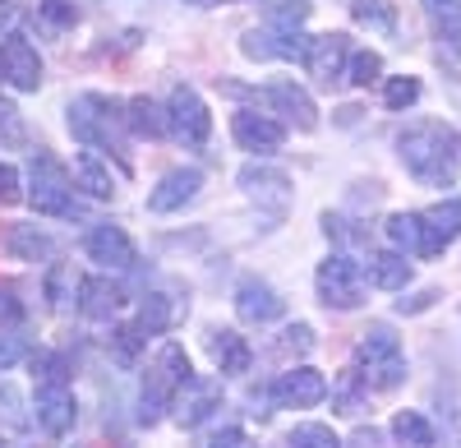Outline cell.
I'll list each match as a JSON object with an SVG mask.
<instances>
[{
  "label": "cell",
  "mask_w": 461,
  "mask_h": 448,
  "mask_svg": "<svg viewBox=\"0 0 461 448\" xmlns=\"http://www.w3.org/2000/svg\"><path fill=\"white\" fill-rule=\"evenodd\" d=\"M397 153L406 162V171L420 180V185H434V190H443V185L456 180V158H461V139L438 125V121H420L411 130L397 134Z\"/></svg>",
  "instance_id": "cell-1"
},
{
  "label": "cell",
  "mask_w": 461,
  "mask_h": 448,
  "mask_svg": "<svg viewBox=\"0 0 461 448\" xmlns=\"http://www.w3.org/2000/svg\"><path fill=\"white\" fill-rule=\"evenodd\" d=\"M194 379V365H189V356H185V347L180 343H167L162 352H158V361H152V370L143 375V398H139V421L143 425H152L167 407L176 402V393Z\"/></svg>",
  "instance_id": "cell-2"
},
{
  "label": "cell",
  "mask_w": 461,
  "mask_h": 448,
  "mask_svg": "<svg viewBox=\"0 0 461 448\" xmlns=\"http://www.w3.org/2000/svg\"><path fill=\"white\" fill-rule=\"evenodd\" d=\"M356 375H360L365 389H374V393H393V389L406 379L402 343H397L383 324H374L369 333H360V343H356Z\"/></svg>",
  "instance_id": "cell-3"
},
{
  "label": "cell",
  "mask_w": 461,
  "mask_h": 448,
  "mask_svg": "<svg viewBox=\"0 0 461 448\" xmlns=\"http://www.w3.org/2000/svg\"><path fill=\"white\" fill-rule=\"evenodd\" d=\"M121 125H125V116H121V111H115L106 97H97V93H84V97L69 102V134L84 139V143H93V148H106V153H115V158L125 162Z\"/></svg>",
  "instance_id": "cell-4"
},
{
  "label": "cell",
  "mask_w": 461,
  "mask_h": 448,
  "mask_svg": "<svg viewBox=\"0 0 461 448\" xmlns=\"http://www.w3.org/2000/svg\"><path fill=\"white\" fill-rule=\"evenodd\" d=\"M32 208L51 213V217H84V204L74 199V176L51 158V153H32Z\"/></svg>",
  "instance_id": "cell-5"
},
{
  "label": "cell",
  "mask_w": 461,
  "mask_h": 448,
  "mask_svg": "<svg viewBox=\"0 0 461 448\" xmlns=\"http://www.w3.org/2000/svg\"><path fill=\"white\" fill-rule=\"evenodd\" d=\"M319 301L328 310H356L360 306V296H365V278L356 269V259H346V254H332L319 264Z\"/></svg>",
  "instance_id": "cell-6"
},
{
  "label": "cell",
  "mask_w": 461,
  "mask_h": 448,
  "mask_svg": "<svg viewBox=\"0 0 461 448\" xmlns=\"http://www.w3.org/2000/svg\"><path fill=\"white\" fill-rule=\"evenodd\" d=\"M167 121H171V134H176L180 143H189V148L208 143V134H212V116H208V106H203V97H199L194 88H189V84H180V88L171 93Z\"/></svg>",
  "instance_id": "cell-7"
},
{
  "label": "cell",
  "mask_w": 461,
  "mask_h": 448,
  "mask_svg": "<svg viewBox=\"0 0 461 448\" xmlns=\"http://www.w3.org/2000/svg\"><path fill=\"white\" fill-rule=\"evenodd\" d=\"M461 236V199H443L429 213H420V259H438Z\"/></svg>",
  "instance_id": "cell-8"
},
{
  "label": "cell",
  "mask_w": 461,
  "mask_h": 448,
  "mask_svg": "<svg viewBox=\"0 0 461 448\" xmlns=\"http://www.w3.org/2000/svg\"><path fill=\"white\" fill-rule=\"evenodd\" d=\"M346 65H351V37L341 32H323V37H310V51H304V69L314 74L319 84H341L346 79Z\"/></svg>",
  "instance_id": "cell-9"
},
{
  "label": "cell",
  "mask_w": 461,
  "mask_h": 448,
  "mask_svg": "<svg viewBox=\"0 0 461 448\" xmlns=\"http://www.w3.org/2000/svg\"><path fill=\"white\" fill-rule=\"evenodd\" d=\"M217 407H221V384L208 379V375H194V379L176 393L171 412H176V421H180L185 430H194V425H203V421L217 412Z\"/></svg>",
  "instance_id": "cell-10"
},
{
  "label": "cell",
  "mask_w": 461,
  "mask_h": 448,
  "mask_svg": "<svg viewBox=\"0 0 461 448\" xmlns=\"http://www.w3.org/2000/svg\"><path fill=\"white\" fill-rule=\"evenodd\" d=\"M240 51L249 60H304L310 51V37L300 32H277V28H249L240 37Z\"/></svg>",
  "instance_id": "cell-11"
},
{
  "label": "cell",
  "mask_w": 461,
  "mask_h": 448,
  "mask_svg": "<svg viewBox=\"0 0 461 448\" xmlns=\"http://www.w3.org/2000/svg\"><path fill=\"white\" fill-rule=\"evenodd\" d=\"M258 102H263V106H273L277 116H286V121L300 125V130H314V125H319V106H314V97L304 93V88H295V84H286V79L267 84V88L258 93Z\"/></svg>",
  "instance_id": "cell-12"
},
{
  "label": "cell",
  "mask_w": 461,
  "mask_h": 448,
  "mask_svg": "<svg viewBox=\"0 0 461 448\" xmlns=\"http://www.w3.org/2000/svg\"><path fill=\"white\" fill-rule=\"evenodd\" d=\"M84 250H88V259L93 264H102V269H130L134 264V245H130V236L115 227V222H97V227L84 236Z\"/></svg>",
  "instance_id": "cell-13"
},
{
  "label": "cell",
  "mask_w": 461,
  "mask_h": 448,
  "mask_svg": "<svg viewBox=\"0 0 461 448\" xmlns=\"http://www.w3.org/2000/svg\"><path fill=\"white\" fill-rule=\"evenodd\" d=\"M323 398H328V379L310 365H291L273 384V402H282V407H319Z\"/></svg>",
  "instance_id": "cell-14"
},
{
  "label": "cell",
  "mask_w": 461,
  "mask_h": 448,
  "mask_svg": "<svg viewBox=\"0 0 461 448\" xmlns=\"http://www.w3.org/2000/svg\"><path fill=\"white\" fill-rule=\"evenodd\" d=\"M230 134H236L240 148H249V153H277L286 130L273 121V116H258V111H236L230 116Z\"/></svg>",
  "instance_id": "cell-15"
},
{
  "label": "cell",
  "mask_w": 461,
  "mask_h": 448,
  "mask_svg": "<svg viewBox=\"0 0 461 448\" xmlns=\"http://www.w3.org/2000/svg\"><path fill=\"white\" fill-rule=\"evenodd\" d=\"M236 315H240L245 324H273V319L286 315V301H282V296L267 287V282L245 278V282L236 287Z\"/></svg>",
  "instance_id": "cell-16"
},
{
  "label": "cell",
  "mask_w": 461,
  "mask_h": 448,
  "mask_svg": "<svg viewBox=\"0 0 461 448\" xmlns=\"http://www.w3.org/2000/svg\"><path fill=\"white\" fill-rule=\"evenodd\" d=\"M0 69H5V79L19 93H37V84H42V60H37V51L23 37H10V42L0 47Z\"/></svg>",
  "instance_id": "cell-17"
},
{
  "label": "cell",
  "mask_w": 461,
  "mask_h": 448,
  "mask_svg": "<svg viewBox=\"0 0 461 448\" xmlns=\"http://www.w3.org/2000/svg\"><path fill=\"white\" fill-rule=\"evenodd\" d=\"M199 185H203V176L194 167H176V171H167L158 180V190L148 195V208L152 213H176V208H185L189 199L199 195Z\"/></svg>",
  "instance_id": "cell-18"
},
{
  "label": "cell",
  "mask_w": 461,
  "mask_h": 448,
  "mask_svg": "<svg viewBox=\"0 0 461 448\" xmlns=\"http://www.w3.org/2000/svg\"><path fill=\"white\" fill-rule=\"evenodd\" d=\"M240 190L267 208H286L291 204V176L273 171V167H245L240 171Z\"/></svg>",
  "instance_id": "cell-19"
},
{
  "label": "cell",
  "mask_w": 461,
  "mask_h": 448,
  "mask_svg": "<svg viewBox=\"0 0 461 448\" xmlns=\"http://www.w3.org/2000/svg\"><path fill=\"white\" fill-rule=\"evenodd\" d=\"M74 416H79V407H74L69 389H37V425L47 434H65Z\"/></svg>",
  "instance_id": "cell-20"
},
{
  "label": "cell",
  "mask_w": 461,
  "mask_h": 448,
  "mask_svg": "<svg viewBox=\"0 0 461 448\" xmlns=\"http://www.w3.org/2000/svg\"><path fill=\"white\" fill-rule=\"evenodd\" d=\"M208 352H212V361H217L221 375H245L249 361H254L249 343L240 338V333H230V328H217V333H212V338H208Z\"/></svg>",
  "instance_id": "cell-21"
},
{
  "label": "cell",
  "mask_w": 461,
  "mask_h": 448,
  "mask_svg": "<svg viewBox=\"0 0 461 448\" xmlns=\"http://www.w3.org/2000/svg\"><path fill=\"white\" fill-rule=\"evenodd\" d=\"M0 245H5L10 254H19V259H47L51 250H56V241L47 236V232H37V227H23V222H10L5 227V236H0Z\"/></svg>",
  "instance_id": "cell-22"
},
{
  "label": "cell",
  "mask_w": 461,
  "mask_h": 448,
  "mask_svg": "<svg viewBox=\"0 0 461 448\" xmlns=\"http://www.w3.org/2000/svg\"><path fill=\"white\" fill-rule=\"evenodd\" d=\"M79 310L88 319H111L115 310H121V287H111L106 278H88L79 287Z\"/></svg>",
  "instance_id": "cell-23"
},
{
  "label": "cell",
  "mask_w": 461,
  "mask_h": 448,
  "mask_svg": "<svg viewBox=\"0 0 461 448\" xmlns=\"http://www.w3.org/2000/svg\"><path fill=\"white\" fill-rule=\"evenodd\" d=\"M369 282L383 287V291H402L411 282V264H406V254L397 250H383V254H369Z\"/></svg>",
  "instance_id": "cell-24"
},
{
  "label": "cell",
  "mask_w": 461,
  "mask_h": 448,
  "mask_svg": "<svg viewBox=\"0 0 461 448\" xmlns=\"http://www.w3.org/2000/svg\"><path fill=\"white\" fill-rule=\"evenodd\" d=\"M74 185H79V190H88L93 199H111V195H115L111 167H106L97 153H84L79 162H74Z\"/></svg>",
  "instance_id": "cell-25"
},
{
  "label": "cell",
  "mask_w": 461,
  "mask_h": 448,
  "mask_svg": "<svg viewBox=\"0 0 461 448\" xmlns=\"http://www.w3.org/2000/svg\"><path fill=\"white\" fill-rule=\"evenodd\" d=\"M310 352H314V328L310 324H291L282 338L267 347V356H273L277 365H295L300 356H310Z\"/></svg>",
  "instance_id": "cell-26"
},
{
  "label": "cell",
  "mask_w": 461,
  "mask_h": 448,
  "mask_svg": "<svg viewBox=\"0 0 461 448\" xmlns=\"http://www.w3.org/2000/svg\"><path fill=\"white\" fill-rule=\"evenodd\" d=\"M32 19H37V28H42V32L56 37V32L79 23V5H74V0H32Z\"/></svg>",
  "instance_id": "cell-27"
},
{
  "label": "cell",
  "mask_w": 461,
  "mask_h": 448,
  "mask_svg": "<svg viewBox=\"0 0 461 448\" xmlns=\"http://www.w3.org/2000/svg\"><path fill=\"white\" fill-rule=\"evenodd\" d=\"M130 116H125V125L134 130V134H148V139H158V134H167L171 130V121L162 116V106L158 102H152V97H134L130 106Z\"/></svg>",
  "instance_id": "cell-28"
},
{
  "label": "cell",
  "mask_w": 461,
  "mask_h": 448,
  "mask_svg": "<svg viewBox=\"0 0 461 448\" xmlns=\"http://www.w3.org/2000/svg\"><path fill=\"white\" fill-rule=\"evenodd\" d=\"M393 434H397V448H434V425L420 412H397Z\"/></svg>",
  "instance_id": "cell-29"
},
{
  "label": "cell",
  "mask_w": 461,
  "mask_h": 448,
  "mask_svg": "<svg viewBox=\"0 0 461 448\" xmlns=\"http://www.w3.org/2000/svg\"><path fill=\"white\" fill-rule=\"evenodd\" d=\"M171 319H176L171 296L148 291V296H143V306H139V328H143V333H167V328H171Z\"/></svg>",
  "instance_id": "cell-30"
},
{
  "label": "cell",
  "mask_w": 461,
  "mask_h": 448,
  "mask_svg": "<svg viewBox=\"0 0 461 448\" xmlns=\"http://www.w3.org/2000/svg\"><path fill=\"white\" fill-rule=\"evenodd\" d=\"M351 19H356L360 28H374V32H393V28H397L393 0H356V5H351Z\"/></svg>",
  "instance_id": "cell-31"
},
{
  "label": "cell",
  "mask_w": 461,
  "mask_h": 448,
  "mask_svg": "<svg viewBox=\"0 0 461 448\" xmlns=\"http://www.w3.org/2000/svg\"><path fill=\"white\" fill-rule=\"evenodd\" d=\"M32 375H37V389H69V361L60 352H37Z\"/></svg>",
  "instance_id": "cell-32"
},
{
  "label": "cell",
  "mask_w": 461,
  "mask_h": 448,
  "mask_svg": "<svg viewBox=\"0 0 461 448\" xmlns=\"http://www.w3.org/2000/svg\"><path fill=\"white\" fill-rule=\"evenodd\" d=\"M365 379L356 375V370H351V375H341V384H337V412L341 416H360L365 412V402H369V389H360Z\"/></svg>",
  "instance_id": "cell-33"
},
{
  "label": "cell",
  "mask_w": 461,
  "mask_h": 448,
  "mask_svg": "<svg viewBox=\"0 0 461 448\" xmlns=\"http://www.w3.org/2000/svg\"><path fill=\"white\" fill-rule=\"evenodd\" d=\"M304 19H310V5H304V0H277V5L267 10V28H277V32H295Z\"/></svg>",
  "instance_id": "cell-34"
},
{
  "label": "cell",
  "mask_w": 461,
  "mask_h": 448,
  "mask_svg": "<svg viewBox=\"0 0 461 448\" xmlns=\"http://www.w3.org/2000/svg\"><path fill=\"white\" fill-rule=\"evenodd\" d=\"M378 74H383V60H378L374 51H351V65H346V84L369 88V84H378Z\"/></svg>",
  "instance_id": "cell-35"
},
{
  "label": "cell",
  "mask_w": 461,
  "mask_h": 448,
  "mask_svg": "<svg viewBox=\"0 0 461 448\" xmlns=\"http://www.w3.org/2000/svg\"><path fill=\"white\" fill-rule=\"evenodd\" d=\"M79 287H84V282L60 264V269H51V278H47V301H51L56 310H69V301H74V291H79Z\"/></svg>",
  "instance_id": "cell-36"
},
{
  "label": "cell",
  "mask_w": 461,
  "mask_h": 448,
  "mask_svg": "<svg viewBox=\"0 0 461 448\" xmlns=\"http://www.w3.org/2000/svg\"><path fill=\"white\" fill-rule=\"evenodd\" d=\"M388 241L402 250H420V213H393L388 217Z\"/></svg>",
  "instance_id": "cell-37"
},
{
  "label": "cell",
  "mask_w": 461,
  "mask_h": 448,
  "mask_svg": "<svg viewBox=\"0 0 461 448\" xmlns=\"http://www.w3.org/2000/svg\"><path fill=\"white\" fill-rule=\"evenodd\" d=\"M286 448H341V439L328 425H295L286 434Z\"/></svg>",
  "instance_id": "cell-38"
},
{
  "label": "cell",
  "mask_w": 461,
  "mask_h": 448,
  "mask_svg": "<svg viewBox=\"0 0 461 448\" xmlns=\"http://www.w3.org/2000/svg\"><path fill=\"white\" fill-rule=\"evenodd\" d=\"M415 97H420V79H411V74H402V79H388V84H383V102H388L393 111L411 106Z\"/></svg>",
  "instance_id": "cell-39"
},
{
  "label": "cell",
  "mask_w": 461,
  "mask_h": 448,
  "mask_svg": "<svg viewBox=\"0 0 461 448\" xmlns=\"http://www.w3.org/2000/svg\"><path fill=\"white\" fill-rule=\"evenodd\" d=\"M111 347H115V361H134L139 356V347H143V328L139 324H125V328H115V338H111Z\"/></svg>",
  "instance_id": "cell-40"
},
{
  "label": "cell",
  "mask_w": 461,
  "mask_h": 448,
  "mask_svg": "<svg viewBox=\"0 0 461 448\" xmlns=\"http://www.w3.org/2000/svg\"><path fill=\"white\" fill-rule=\"evenodd\" d=\"M19 356H23V338L14 328H0V370H10Z\"/></svg>",
  "instance_id": "cell-41"
},
{
  "label": "cell",
  "mask_w": 461,
  "mask_h": 448,
  "mask_svg": "<svg viewBox=\"0 0 461 448\" xmlns=\"http://www.w3.org/2000/svg\"><path fill=\"white\" fill-rule=\"evenodd\" d=\"M23 190H19V171L10 162H0V204H19Z\"/></svg>",
  "instance_id": "cell-42"
},
{
  "label": "cell",
  "mask_w": 461,
  "mask_h": 448,
  "mask_svg": "<svg viewBox=\"0 0 461 448\" xmlns=\"http://www.w3.org/2000/svg\"><path fill=\"white\" fill-rule=\"evenodd\" d=\"M208 448H254V439H249L245 430H236V425H230V430H217Z\"/></svg>",
  "instance_id": "cell-43"
},
{
  "label": "cell",
  "mask_w": 461,
  "mask_h": 448,
  "mask_svg": "<svg viewBox=\"0 0 461 448\" xmlns=\"http://www.w3.org/2000/svg\"><path fill=\"white\" fill-rule=\"evenodd\" d=\"M346 448H388V439H383V430H374V425H360L351 439H346Z\"/></svg>",
  "instance_id": "cell-44"
},
{
  "label": "cell",
  "mask_w": 461,
  "mask_h": 448,
  "mask_svg": "<svg viewBox=\"0 0 461 448\" xmlns=\"http://www.w3.org/2000/svg\"><path fill=\"white\" fill-rule=\"evenodd\" d=\"M429 301H434V291H420V296H411V301H397V310L402 315H415V310H425Z\"/></svg>",
  "instance_id": "cell-45"
},
{
  "label": "cell",
  "mask_w": 461,
  "mask_h": 448,
  "mask_svg": "<svg viewBox=\"0 0 461 448\" xmlns=\"http://www.w3.org/2000/svg\"><path fill=\"white\" fill-rule=\"evenodd\" d=\"M0 319H19V301H14V291H10V287L0 291Z\"/></svg>",
  "instance_id": "cell-46"
},
{
  "label": "cell",
  "mask_w": 461,
  "mask_h": 448,
  "mask_svg": "<svg viewBox=\"0 0 461 448\" xmlns=\"http://www.w3.org/2000/svg\"><path fill=\"white\" fill-rule=\"evenodd\" d=\"M19 19V0H0V28H10Z\"/></svg>",
  "instance_id": "cell-47"
},
{
  "label": "cell",
  "mask_w": 461,
  "mask_h": 448,
  "mask_svg": "<svg viewBox=\"0 0 461 448\" xmlns=\"http://www.w3.org/2000/svg\"><path fill=\"white\" fill-rule=\"evenodd\" d=\"M425 5H429V10H438V5H447V0H425Z\"/></svg>",
  "instance_id": "cell-48"
},
{
  "label": "cell",
  "mask_w": 461,
  "mask_h": 448,
  "mask_svg": "<svg viewBox=\"0 0 461 448\" xmlns=\"http://www.w3.org/2000/svg\"><path fill=\"white\" fill-rule=\"evenodd\" d=\"M185 5H212V0H185Z\"/></svg>",
  "instance_id": "cell-49"
},
{
  "label": "cell",
  "mask_w": 461,
  "mask_h": 448,
  "mask_svg": "<svg viewBox=\"0 0 461 448\" xmlns=\"http://www.w3.org/2000/svg\"><path fill=\"white\" fill-rule=\"evenodd\" d=\"M0 448H14V443H10V439H0Z\"/></svg>",
  "instance_id": "cell-50"
},
{
  "label": "cell",
  "mask_w": 461,
  "mask_h": 448,
  "mask_svg": "<svg viewBox=\"0 0 461 448\" xmlns=\"http://www.w3.org/2000/svg\"><path fill=\"white\" fill-rule=\"evenodd\" d=\"M0 79H5V69H0Z\"/></svg>",
  "instance_id": "cell-51"
}]
</instances>
